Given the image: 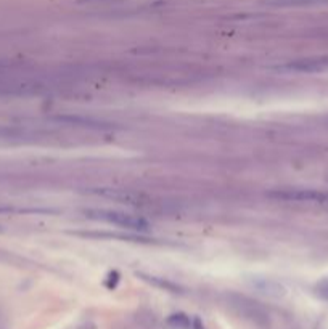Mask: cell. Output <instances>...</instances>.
<instances>
[{
  "instance_id": "6da1fadb",
  "label": "cell",
  "mask_w": 328,
  "mask_h": 329,
  "mask_svg": "<svg viewBox=\"0 0 328 329\" xmlns=\"http://www.w3.org/2000/svg\"><path fill=\"white\" fill-rule=\"evenodd\" d=\"M269 5L275 6H299V5H312V3H320L325 0H266Z\"/></svg>"
}]
</instances>
